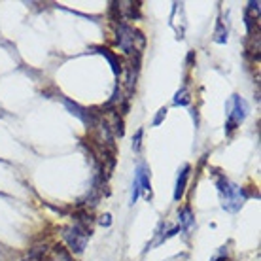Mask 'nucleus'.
<instances>
[{
	"label": "nucleus",
	"mask_w": 261,
	"mask_h": 261,
	"mask_svg": "<svg viewBox=\"0 0 261 261\" xmlns=\"http://www.w3.org/2000/svg\"><path fill=\"white\" fill-rule=\"evenodd\" d=\"M218 191H220V195H222L223 208L229 210V212H237V210L242 206L244 199H246L242 188H239V186H235V184H231L227 178H223V176L218 180Z\"/></svg>",
	"instance_id": "nucleus-1"
},
{
	"label": "nucleus",
	"mask_w": 261,
	"mask_h": 261,
	"mask_svg": "<svg viewBox=\"0 0 261 261\" xmlns=\"http://www.w3.org/2000/svg\"><path fill=\"white\" fill-rule=\"evenodd\" d=\"M118 44L119 47L123 49L125 53H135V51H140L144 46V38L142 34L135 31V29H130L127 25H119L118 29Z\"/></svg>",
	"instance_id": "nucleus-2"
},
{
	"label": "nucleus",
	"mask_w": 261,
	"mask_h": 261,
	"mask_svg": "<svg viewBox=\"0 0 261 261\" xmlns=\"http://www.w3.org/2000/svg\"><path fill=\"white\" fill-rule=\"evenodd\" d=\"M246 116H248V102L235 95L227 102V130H233L237 125H241Z\"/></svg>",
	"instance_id": "nucleus-3"
},
{
	"label": "nucleus",
	"mask_w": 261,
	"mask_h": 261,
	"mask_svg": "<svg viewBox=\"0 0 261 261\" xmlns=\"http://www.w3.org/2000/svg\"><path fill=\"white\" fill-rule=\"evenodd\" d=\"M89 235H91V229L84 227L82 223L74 225V227L65 229V233H63L65 241L68 242V246H70V248L74 250L76 254L84 252V248H85V244H87V239H89Z\"/></svg>",
	"instance_id": "nucleus-4"
},
{
	"label": "nucleus",
	"mask_w": 261,
	"mask_h": 261,
	"mask_svg": "<svg viewBox=\"0 0 261 261\" xmlns=\"http://www.w3.org/2000/svg\"><path fill=\"white\" fill-rule=\"evenodd\" d=\"M65 105H66V108L76 116V118H80L84 123H87V125H97V121H95V118H93L91 114L87 110H84V108H80L78 105H74L72 100H65Z\"/></svg>",
	"instance_id": "nucleus-5"
},
{
	"label": "nucleus",
	"mask_w": 261,
	"mask_h": 261,
	"mask_svg": "<svg viewBox=\"0 0 261 261\" xmlns=\"http://www.w3.org/2000/svg\"><path fill=\"white\" fill-rule=\"evenodd\" d=\"M188 176H190V167L186 165L184 170L180 172V176H178V182H176V191H174V199L180 201V197L184 195V190H186V182H188Z\"/></svg>",
	"instance_id": "nucleus-6"
},
{
	"label": "nucleus",
	"mask_w": 261,
	"mask_h": 261,
	"mask_svg": "<svg viewBox=\"0 0 261 261\" xmlns=\"http://www.w3.org/2000/svg\"><path fill=\"white\" fill-rule=\"evenodd\" d=\"M137 178L138 182H140V191H146V195H150V174H148V170L144 169V167H138L137 170Z\"/></svg>",
	"instance_id": "nucleus-7"
},
{
	"label": "nucleus",
	"mask_w": 261,
	"mask_h": 261,
	"mask_svg": "<svg viewBox=\"0 0 261 261\" xmlns=\"http://www.w3.org/2000/svg\"><path fill=\"white\" fill-rule=\"evenodd\" d=\"M98 51L102 53L106 59H108V63L112 65V70H114V74H119V63L116 61V57H114V55H110V51H108V49H105V47H98Z\"/></svg>",
	"instance_id": "nucleus-8"
},
{
	"label": "nucleus",
	"mask_w": 261,
	"mask_h": 261,
	"mask_svg": "<svg viewBox=\"0 0 261 261\" xmlns=\"http://www.w3.org/2000/svg\"><path fill=\"white\" fill-rule=\"evenodd\" d=\"M180 223H182V227H186V229L193 223V216H191L190 208H184L182 212H180Z\"/></svg>",
	"instance_id": "nucleus-9"
},
{
	"label": "nucleus",
	"mask_w": 261,
	"mask_h": 261,
	"mask_svg": "<svg viewBox=\"0 0 261 261\" xmlns=\"http://www.w3.org/2000/svg\"><path fill=\"white\" fill-rule=\"evenodd\" d=\"M190 102V98H188V89L184 87L182 91H178L176 93V98H174V105H182V106H186Z\"/></svg>",
	"instance_id": "nucleus-10"
},
{
	"label": "nucleus",
	"mask_w": 261,
	"mask_h": 261,
	"mask_svg": "<svg viewBox=\"0 0 261 261\" xmlns=\"http://www.w3.org/2000/svg\"><path fill=\"white\" fill-rule=\"evenodd\" d=\"M216 42H220V44H223V42H227V31L223 29L222 23H218V31H216Z\"/></svg>",
	"instance_id": "nucleus-11"
},
{
	"label": "nucleus",
	"mask_w": 261,
	"mask_h": 261,
	"mask_svg": "<svg viewBox=\"0 0 261 261\" xmlns=\"http://www.w3.org/2000/svg\"><path fill=\"white\" fill-rule=\"evenodd\" d=\"M138 195H140V182H138V178L135 176V182H133V193H130V202H133V204L137 202Z\"/></svg>",
	"instance_id": "nucleus-12"
},
{
	"label": "nucleus",
	"mask_w": 261,
	"mask_h": 261,
	"mask_svg": "<svg viewBox=\"0 0 261 261\" xmlns=\"http://www.w3.org/2000/svg\"><path fill=\"white\" fill-rule=\"evenodd\" d=\"M165 114H167V108H161V110H159V114H157V118L153 119V125H159V123H161V119L165 118Z\"/></svg>",
	"instance_id": "nucleus-13"
},
{
	"label": "nucleus",
	"mask_w": 261,
	"mask_h": 261,
	"mask_svg": "<svg viewBox=\"0 0 261 261\" xmlns=\"http://www.w3.org/2000/svg\"><path fill=\"white\" fill-rule=\"evenodd\" d=\"M140 138H142V130H138L137 137H135V144H133V148L138 151V148H140Z\"/></svg>",
	"instance_id": "nucleus-14"
},
{
	"label": "nucleus",
	"mask_w": 261,
	"mask_h": 261,
	"mask_svg": "<svg viewBox=\"0 0 261 261\" xmlns=\"http://www.w3.org/2000/svg\"><path fill=\"white\" fill-rule=\"evenodd\" d=\"M100 223H102V225H106V227H108V225H110V223H112V216H110V214H105V216H102V220H100Z\"/></svg>",
	"instance_id": "nucleus-15"
}]
</instances>
